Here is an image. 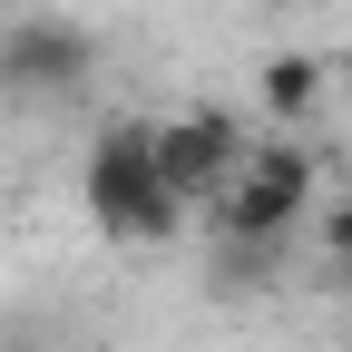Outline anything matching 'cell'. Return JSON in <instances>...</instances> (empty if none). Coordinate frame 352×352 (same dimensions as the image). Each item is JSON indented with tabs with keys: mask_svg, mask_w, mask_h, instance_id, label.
I'll return each instance as SVG.
<instances>
[{
	"mask_svg": "<svg viewBox=\"0 0 352 352\" xmlns=\"http://www.w3.org/2000/svg\"><path fill=\"white\" fill-rule=\"evenodd\" d=\"M88 69H98V39H88L78 20H59V10H30V20L0 30V88H10V98H30V108L78 98Z\"/></svg>",
	"mask_w": 352,
	"mask_h": 352,
	"instance_id": "obj_4",
	"label": "cell"
},
{
	"mask_svg": "<svg viewBox=\"0 0 352 352\" xmlns=\"http://www.w3.org/2000/svg\"><path fill=\"white\" fill-rule=\"evenodd\" d=\"M323 254L352 274V196H333V215H323Z\"/></svg>",
	"mask_w": 352,
	"mask_h": 352,
	"instance_id": "obj_6",
	"label": "cell"
},
{
	"mask_svg": "<svg viewBox=\"0 0 352 352\" xmlns=\"http://www.w3.org/2000/svg\"><path fill=\"white\" fill-rule=\"evenodd\" d=\"M10 352H30V342H10Z\"/></svg>",
	"mask_w": 352,
	"mask_h": 352,
	"instance_id": "obj_8",
	"label": "cell"
},
{
	"mask_svg": "<svg viewBox=\"0 0 352 352\" xmlns=\"http://www.w3.org/2000/svg\"><path fill=\"white\" fill-rule=\"evenodd\" d=\"M78 186H88L98 235H118V245H166L176 226H186V206H176L166 176H157V118H108Z\"/></svg>",
	"mask_w": 352,
	"mask_h": 352,
	"instance_id": "obj_1",
	"label": "cell"
},
{
	"mask_svg": "<svg viewBox=\"0 0 352 352\" xmlns=\"http://www.w3.org/2000/svg\"><path fill=\"white\" fill-rule=\"evenodd\" d=\"M245 157H254V127L226 98H196V108L157 118V176H166L176 206H226V186L245 176Z\"/></svg>",
	"mask_w": 352,
	"mask_h": 352,
	"instance_id": "obj_2",
	"label": "cell"
},
{
	"mask_svg": "<svg viewBox=\"0 0 352 352\" xmlns=\"http://www.w3.org/2000/svg\"><path fill=\"white\" fill-rule=\"evenodd\" d=\"M333 98H342V118H352V59H342V78H333Z\"/></svg>",
	"mask_w": 352,
	"mask_h": 352,
	"instance_id": "obj_7",
	"label": "cell"
},
{
	"mask_svg": "<svg viewBox=\"0 0 352 352\" xmlns=\"http://www.w3.org/2000/svg\"><path fill=\"white\" fill-rule=\"evenodd\" d=\"M314 176H323V166H314L303 138H264V147L245 157V176L226 186V245H254V254H264L303 206H314Z\"/></svg>",
	"mask_w": 352,
	"mask_h": 352,
	"instance_id": "obj_3",
	"label": "cell"
},
{
	"mask_svg": "<svg viewBox=\"0 0 352 352\" xmlns=\"http://www.w3.org/2000/svg\"><path fill=\"white\" fill-rule=\"evenodd\" d=\"M323 59H303V50H284V59H264V78H254V98H264V118L274 127H294V118H314L323 108Z\"/></svg>",
	"mask_w": 352,
	"mask_h": 352,
	"instance_id": "obj_5",
	"label": "cell"
}]
</instances>
